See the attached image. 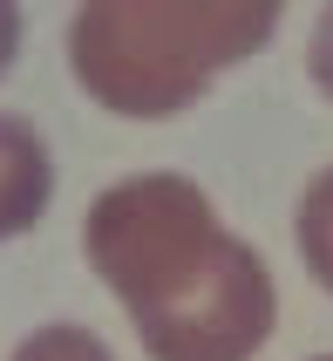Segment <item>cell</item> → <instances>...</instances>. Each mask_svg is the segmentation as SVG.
<instances>
[{
    "instance_id": "7",
    "label": "cell",
    "mask_w": 333,
    "mask_h": 361,
    "mask_svg": "<svg viewBox=\"0 0 333 361\" xmlns=\"http://www.w3.org/2000/svg\"><path fill=\"white\" fill-rule=\"evenodd\" d=\"M306 68H313V89L333 102V0L320 7V20H313V41H306Z\"/></svg>"
},
{
    "instance_id": "2",
    "label": "cell",
    "mask_w": 333,
    "mask_h": 361,
    "mask_svg": "<svg viewBox=\"0 0 333 361\" xmlns=\"http://www.w3.org/2000/svg\"><path fill=\"white\" fill-rule=\"evenodd\" d=\"M218 239H225V225H218L204 184L177 178V171L109 184L82 225V252L96 266V280L130 307V321L143 307H157L177 280H191L218 252Z\"/></svg>"
},
{
    "instance_id": "1",
    "label": "cell",
    "mask_w": 333,
    "mask_h": 361,
    "mask_svg": "<svg viewBox=\"0 0 333 361\" xmlns=\"http://www.w3.org/2000/svg\"><path fill=\"white\" fill-rule=\"evenodd\" d=\"M286 0H82L68 68L109 116H184L225 68L272 41Z\"/></svg>"
},
{
    "instance_id": "3",
    "label": "cell",
    "mask_w": 333,
    "mask_h": 361,
    "mask_svg": "<svg viewBox=\"0 0 333 361\" xmlns=\"http://www.w3.org/2000/svg\"><path fill=\"white\" fill-rule=\"evenodd\" d=\"M272 314L279 300L265 259L238 232H225L191 280H177L157 307L137 314V334L150 361H252L272 334Z\"/></svg>"
},
{
    "instance_id": "5",
    "label": "cell",
    "mask_w": 333,
    "mask_h": 361,
    "mask_svg": "<svg viewBox=\"0 0 333 361\" xmlns=\"http://www.w3.org/2000/svg\"><path fill=\"white\" fill-rule=\"evenodd\" d=\"M299 259L333 293V164L306 184V198H299Z\"/></svg>"
},
{
    "instance_id": "4",
    "label": "cell",
    "mask_w": 333,
    "mask_h": 361,
    "mask_svg": "<svg viewBox=\"0 0 333 361\" xmlns=\"http://www.w3.org/2000/svg\"><path fill=\"white\" fill-rule=\"evenodd\" d=\"M48 191H55V164H48L41 130L0 109V239L34 232L48 212Z\"/></svg>"
},
{
    "instance_id": "6",
    "label": "cell",
    "mask_w": 333,
    "mask_h": 361,
    "mask_svg": "<svg viewBox=\"0 0 333 361\" xmlns=\"http://www.w3.org/2000/svg\"><path fill=\"white\" fill-rule=\"evenodd\" d=\"M14 361H116V355H109V341H102V334H89V327H75V321H61V327H34V334L14 348Z\"/></svg>"
},
{
    "instance_id": "9",
    "label": "cell",
    "mask_w": 333,
    "mask_h": 361,
    "mask_svg": "<svg viewBox=\"0 0 333 361\" xmlns=\"http://www.w3.org/2000/svg\"><path fill=\"white\" fill-rule=\"evenodd\" d=\"M320 361H333V355H320Z\"/></svg>"
},
{
    "instance_id": "8",
    "label": "cell",
    "mask_w": 333,
    "mask_h": 361,
    "mask_svg": "<svg viewBox=\"0 0 333 361\" xmlns=\"http://www.w3.org/2000/svg\"><path fill=\"white\" fill-rule=\"evenodd\" d=\"M20 55V0H0V75L14 68Z\"/></svg>"
}]
</instances>
